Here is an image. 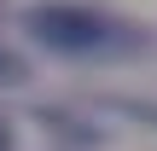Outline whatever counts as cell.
<instances>
[{
    "mask_svg": "<svg viewBox=\"0 0 157 151\" xmlns=\"http://www.w3.org/2000/svg\"><path fill=\"white\" fill-rule=\"evenodd\" d=\"M17 81H23V58L0 47V87H17Z\"/></svg>",
    "mask_w": 157,
    "mask_h": 151,
    "instance_id": "obj_2",
    "label": "cell"
},
{
    "mask_svg": "<svg viewBox=\"0 0 157 151\" xmlns=\"http://www.w3.org/2000/svg\"><path fill=\"white\" fill-rule=\"evenodd\" d=\"M29 29H35V41L52 47V52H93V47L111 41V23L93 17L87 6H35V12H29Z\"/></svg>",
    "mask_w": 157,
    "mask_h": 151,
    "instance_id": "obj_1",
    "label": "cell"
},
{
    "mask_svg": "<svg viewBox=\"0 0 157 151\" xmlns=\"http://www.w3.org/2000/svg\"><path fill=\"white\" fill-rule=\"evenodd\" d=\"M0 151H6V128H0Z\"/></svg>",
    "mask_w": 157,
    "mask_h": 151,
    "instance_id": "obj_3",
    "label": "cell"
}]
</instances>
